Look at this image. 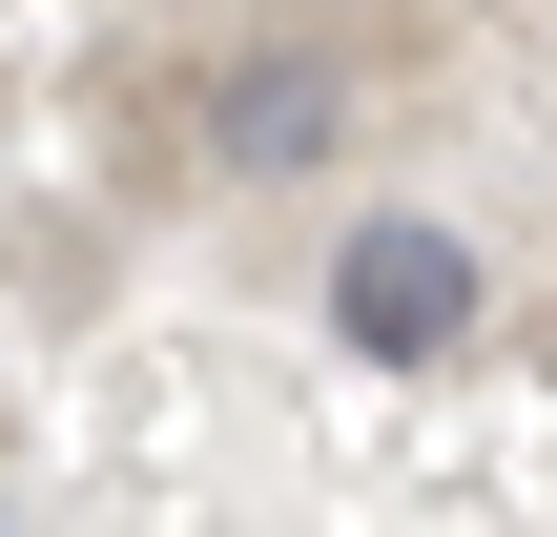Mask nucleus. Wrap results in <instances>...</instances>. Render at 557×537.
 Segmentation results:
<instances>
[{"label":"nucleus","mask_w":557,"mask_h":537,"mask_svg":"<svg viewBox=\"0 0 557 537\" xmlns=\"http://www.w3.org/2000/svg\"><path fill=\"white\" fill-rule=\"evenodd\" d=\"M475 310H496V269H475L434 207H372V228L331 248V331H351L372 373H434V352H475Z\"/></svg>","instance_id":"1"},{"label":"nucleus","mask_w":557,"mask_h":537,"mask_svg":"<svg viewBox=\"0 0 557 537\" xmlns=\"http://www.w3.org/2000/svg\"><path fill=\"white\" fill-rule=\"evenodd\" d=\"M331 124H351V83H331V62H248V83L207 103V145H227V166H310Z\"/></svg>","instance_id":"2"}]
</instances>
